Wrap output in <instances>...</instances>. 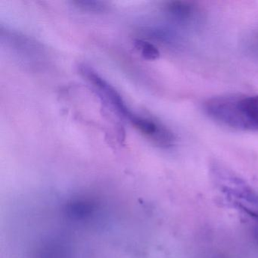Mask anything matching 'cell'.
Returning <instances> with one entry per match:
<instances>
[{
  "label": "cell",
  "mask_w": 258,
  "mask_h": 258,
  "mask_svg": "<svg viewBox=\"0 0 258 258\" xmlns=\"http://www.w3.org/2000/svg\"><path fill=\"white\" fill-rule=\"evenodd\" d=\"M205 112L213 120L239 131H258V96H220L208 99Z\"/></svg>",
  "instance_id": "1"
},
{
  "label": "cell",
  "mask_w": 258,
  "mask_h": 258,
  "mask_svg": "<svg viewBox=\"0 0 258 258\" xmlns=\"http://www.w3.org/2000/svg\"><path fill=\"white\" fill-rule=\"evenodd\" d=\"M216 179L226 197L253 220H258V194L242 179L223 167H215Z\"/></svg>",
  "instance_id": "2"
},
{
  "label": "cell",
  "mask_w": 258,
  "mask_h": 258,
  "mask_svg": "<svg viewBox=\"0 0 258 258\" xmlns=\"http://www.w3.org/2000/svg\"><path fill=\"white\" fill-rule=\"evenodd\" d=\"M80 74L93 86L101 97L110 104L119 115L131 120L135 113L128 108L120 93L108 81L102 78L94 69L86 64L79 66Z\"/></svg>",
  "instance_id": "3"
},
{
  "label": "cell",
  "mask_w": 258,
  "mask_h": 258,
  "mask_svg": "<svg viewBox=\"0 0 258 258\" xmlns=\"http://www.w3.org/2000/svg\"><path fill=\"white\" fill-rule=\"evenodd\" d=\"M130 123L158 147L167 149L174 145L176 141L174 134L167 126L155 119L135 114Z\"/></svg>",
  "instance_id": "4"
},
{
  "label": "cell",
  "mask_w": 258,
  "mask_h": 258,
  "mask_svg": "<svg viewBox=\"0 0 258 258\" xmlns=\"http://www.w3.org/2000/svg\"><path fill=\"white\" fill-rule=\"evenodd\" d=\"M165 10L170 16L179 22L185 23L194 20L199 13L197 6L194 2L184 0L167 2L165 5Z\"/></svg>",
  "instance_id": "5"
},
{
  "label": "cell",
  "mask_w": 258,
  "mask_h": 258,
  "mask_svg": "<svg viewBox=\"0 0 258 258\" xmlns=\"http://www.w3.org/2000/svg\"><path fill=\"white\" fill-rule=\"evenodd\" d=\"M134 46L146 59L156 60L160 57V52L158 48L153 43L146 41L143 39L134 40Z\"/></svg>",
  "instance_id": "6"
},
{
  "label": "cell",
  "mask_w": 258,
  "mask_h": 258,
  "mask_svg": "<svg viewBox=\"0 0 258 258\" xmlns=\"http://www.w3.org/2000/svg\"><path fill=\"white\" fill-rule=\"evenodd\" d=\"M77 7L87 12L101 13L106 11L108 6L105 3L99 1H75L73 3Z\"/></svg>",
  "instance_id": "7"
},
{
  "label": "cell",
  "mask_w": 258,
  "mask_h": 258,
  "mask_svg": "<svg viewBox=\"0 0 258 258\" xmlns=\"http://www.w3.org/2000/svg\"><path fill=\"white\" fill-rule=\"evenodd\" d=\"M248 49L251 51L253 53L257 54L258 55V31L250 36L248 42Z\"/></svg>",
  "instance_id": "8"
},
{
  "label": "cell",
  "mask_w": 258,
  "mask_h": 258,
  "mask_svg": "<svg viewBox=\"0 0 258 258\" xmlns=\"http://www.w3.org/2000/svg\"><path fill=\"white\" fill-rule=\"evenodd\" d=\"M255 222H256V224H255L254 226V232L258 239V220H255Z\"/></svg>",
  "instance_id": "9"
}]
</instances>
